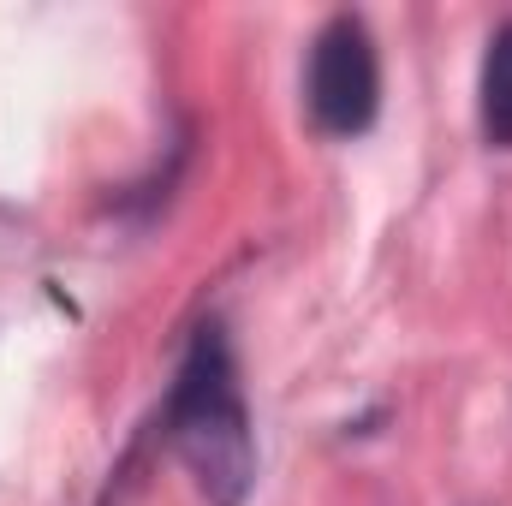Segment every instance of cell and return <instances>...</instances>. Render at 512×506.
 I'll use <instances>...</instances> for the list:
<instances>
[{"label":"cell","instance_id":"cell-1","mask_svg":"<svg viewBox=\"0 0 512 506\" xmlns=\"http://www.w3.org/2000/svg\"><path fill=\"white\" fill-rule=\"evenodd\" d=\"M167 435L215 506H245L256 483V435L239 393V364L221 322H203L185 346L179 381L167 393Z\"/></svg>","mask_w":512,"mask_h":506},{"label":"cell","instance_id":"cell-2","mask_svg":"<svg viewBox=\"0 0 512 506\" xmlns=\"http://www.w3.org/2000/svg\"><path fill=\"white\" fill-rule=\"evenodd\" d=\"M304 102H310V120L328 131V137H358V131L376 126V108H382V60H376L370 24L358 12H334L316 30Z\"/></svg>","mask_w":512,"mask_h":506},{"label":"cell","instance_id":"cell-3","mask_svg":"<svg viewBox=\"0 0 512 506\" xmlns=\"http://www.w3.org/2000/svg\"><path fill=\"white\" fill-rule=\"evenodd\" d=\"M477 114H483V137L495 149H512V18L489 36L483 84H477Z\"/></svg>","mask_w":512,"mask_h":506}]
</instances>
